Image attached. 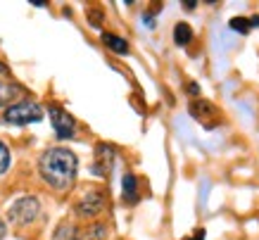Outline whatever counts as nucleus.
I'll list each match as a JSON object with an SVG mask.
<instances>
[{
  "label": "nucleus",
  "instance_id": "0eeeda50",
  "mask_svg": "<svg viewBox=\"0 0 259 240\" xmlns=\"http://www.w3.org/2000/svg\"><path fill=\"white\" fill-rule=\"evenodd\" d=\"M102 43L110 48V50L119 53V55H126V53H128V43H126L124 38L114 36V33H102Z\"/></svg>",
  "mask_w": 259,
  "mask_h": 240
},
{
  "label": "nucleus",
  "instance_id": "f3484780",
  "mask_svg": "<svg viewBox=\"0 0 259 240\" xmlns=\"http://www.w3.org/2000/svg\"><path fill=\"white\" fill-rule=\"evenodd\" d=\"M190 240H204V231H197V233H195V235H193V238H190Z\"/></svg>",
  "mask_w": 259,
  "mask_h": 240
},
{
  "label": "nucleus",
  "instance_id": "4468645a",
  "mask_svg": "<svg viewBox=\"0 0 259 240\" xmlns=\"http://www.w3.org/2000/svg\"><path fill=\"white\" fill-rule=\"evenodd\" d=\"M10 169V150L8 145L0 140V174H5Z\"/></svg>",
  "mask_w": 259,
  "mask_h": 240
},
{
  "label": "nucleus",
  "instance_id": "1a4fd4ad",
  "mask_svg": "<svg viewBox=\"0 0 259 240\" xmlns=\"http://www.w3.org/2000/svg\"><path fill=\"white\" fill-rule=\"evenodd\" d=\"M259 26V17H250V19H245V17H233L231 19V29L238 33H247L250 29Z\"/></svg>",
  "mask_w": 259,
  "mask_h": 240
},
{
  "label": "nucleus",
  "instance_id": "39448f33",
  "mask_svg": "<svg viewBox=\"0 0 259 240\" xmlns=\"http://www.w3.org/2000/svg\"><path fill=\"white\" fill-rule=\"evenodd\" d=\"M95 167H93V171L95 174H100V176H107L110 174V169H112V162H114V150H112L110 145H98L95 147Z\"/></svg>",
  "mask_w": 259,
  "mask_h": 240
},
{
  "label": "nucleus",
  "instance_id": "9b49d317",
  "mask_svg": "<svg viewBox=\"0 0 259 240\" xmlns=\"http://www.w3.org/2000/svg\"><path fill=\"white\" fill-rule=\"evenodd\" d=\"M174 41H176V46H188L190 41H193V29H190L188 24H176Z\"/></svg>",
  "mask_w": 259,
  "mask_h": 240
},
{
  "label": "nucleus",
  "instance_id": "20e7f679",
  "mask_svg": "<svg viewBox=\"0 0 259 240\" xmlns=\"http://www.w3.org/2000/svg\"><path fill=\"white\" fill-rule=\"evenodd\" d=\"M50 122H53V129L60 138H71L74 131H76V122H74V116L67 114V109L57 107V105H50Z\"/></svg>",
  "mask_w": 259,
  "mask_h": 240
},
{
  "label": "nucleus",
  "instance_id": "6e6552de",
  "mask_svg": "<svg viewBox=\"0 0 259 240\" xmlns=\"http://www.w3.org/2000/svg\"><path fill=\"white\" fill-rule=\"evenodd\" d=\"M121 188H124V200L126 202H136V200H138V181H136V176L126 174L124 181H121Z\"/></svg>",
  "mask_w": 259,
  "mask_h": 240
},
{
  "label": "nucleus",
  "instance_id": "7ed1b4c3",
  "mask_svg": "<svg viewBox=\"0 0 259 240\" xmlns=\"http://www.w3.org/2000/svg\"><path fill=\"white\" fill-rule=\"evenodd\" d=\"M40 212V205L36 197H31V195H26V197H19V200H15V205L8 209V217L10 221H15V224H31L33 219L38 217Z\"/></svg>",
  "mask_w": 259,
  "mask_h": 240
},
{
  "label": "nucleus",
  "instance_id": "ddd939ff",
  "mask_svg": "<svg viewBox=\"0 0 259 240\" xmlns=\"http://www.w3.org/2000/svg\"><path fill=\"white\" fill-rule=\"evenodd\" d=\"M55 238H57V240H81V233H79V228H76V226L62 224L60 228H57Z\"/></svg>",
  "mask_w": 259,
  "mask_h": 240
},
{
  "label": "nucleus",
  "instance_id": "f8f14e48",
  "mask_svg": "<svg viewBox=\"0 0 259 240\" xmlns=\"http://www.w3.org/2000/svg\"><path fill=\"white\" fill-rule=\"evenodd\" d=\"M19 95V88L15 84H8V81H0V107L8 105L10 100H15Z\"/></svg>",
  "mask_w": 259,
  "mask_h": 240
},
{
  "label": "nucleus",
  "instance_id": "f257e3e1",
  "mask_svg": "<svg viewBox=\"0 0 259 240\" xmlns=\"http://www.w3.org/2000/svg\"><path fill=\"white\" fill-rule=\"evenodd\" d=\"M76 155L67 150V147H50L48 152H43L38 162V171L43 181L55 190H67L76 178Z\"/></svg>",
  "mask_w": 259,
  "mask_h": 240
},
{
  "label": "nucleus",
  "instance_id": "9d476101",
  "mask_svg": "<svg viewBox=\"0 0 259 240\" xmlns=\"http://www.w3.org/2000/svg\"><path fill=\"white\" fill-rule=\"evenodd\" d=\"M190 114L195 116V119H207V114H217V109H214V105L212 102H204V100H200V102H193L190 105Z\"/></svg>",
  "mask_w": 259,
  "mask_h": 240
},
{
  "label": "nucleus",
  "instance_id": "423d86ee",
  "mask_svg": "<svg viewBox=\"0 0 259 240\" xmlns=\"http://www.w3.org/2000/svg\"><path fill=\"white\" fill-rule=\"evenodd\" d=\"M105 207V200H102V193H98V190H93V193L83 195V200L79 202V214H83V217H95L100 209Z\"/></svg>",
  "mask_w": 259,
  "mask_h": 240
},
{
  "label": "nucleus",
  "instance_id": "dca6fc26",
  "mask_svg": "<svg viewBox=\"0 0 259 240\" xmlns=\"http://www.w3.org/2000/svg\"><path fill=\"white\" fill-rule=\"evenodd\" d=\"M188 93H190V95H197V93H200V88H197V84H190V86H188Z\"/></svg>",
  "mask_w": 259,
  "mask_h": 240
},
{
  "label": "nucleus",
  "instance_id": "2eb2a0df",
  "mask_svg": "<svg viewBox=\"0 0 259 240\" xmlns=\"http://www.w3.org/2000/svg\"><path fill=\"white\" fill-rule=\"evenodd\" d=\"M5 233H8V226H5V221L0 219V240L5 238Z\"/></svg>",
  "mask_w": 259,
  "mask_h": 240
},
{
  "label": "nucleus",
  "instance_id": "a211bd4d",
  "mask_svg": "<svg viewBox=\"0 0 259 240\" xmlns=\"http://www.w3.org/2000/svg\"><path fill=\"white\" fill-rule=\"evenodd\" d=\"M0 74H5V64L0 62Z\"/></svg>",
  "mask_w": 259,
  "mask_h": 240
},
{
  "label": "nucleus",
  "instance_id": "f03ea898",
  "mask_svg": "<svg viewBox=\"0 0 259 240\" xmlns=\"http://www.w3.org/2000/svg\"><path fill=\"white\" fill-rule=\"evenodd\" d=\"M40 119H43V109H40V105H36V102H31V100L10 105V107L3 112V122H5V124H15V126L33 124V122H40Z\"/></svg>",
  "mask_w": 259,
  "mask_h": 240
}]
</instances>
